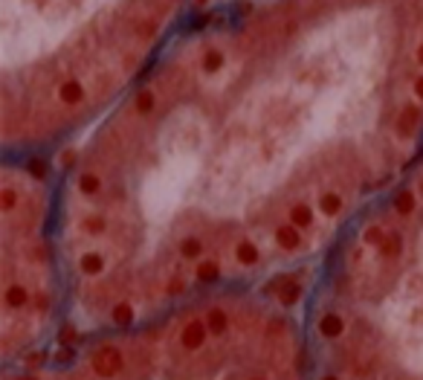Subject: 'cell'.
Instances as JSON below:
<instances>
[{"instance_id":"obj_1","label":"cell","mask_w":423,"mask_h":380,"mask_svg":"<svg viewBox=\"0 0 423 380\" xmlns=\"http://www.w3.org/2000/svg\"><path fill=\"white\" fill-rule=\"evenodd\" d=\"M284 12L299 18L301 23H310V21H316L322 15L325 6L319 3V0H284Z\"/></svg>"},{"instance_id":"obj_2","label":"cell","mask_w":423,"mask_h":380,"mask_svg":"<svg viewBox=\"0 0 423 380\" xmlns=\"http://www.w3.org/2000/svg\"><path fill=\"white\" fill-rule=\"evenodd\" d=\"M415 61L423 67V41H420V44H418V49H415Z\"/></svg>"},{"instance_id":"obj_3","label":"cell","mask_w":423,"mask_h":380,"mask_svg":"<svg viewBox=\"0 0 423 380\" xmlns=\"http://www.w3.org/2000/svg\"><path fill=\"white\" fill-rule=\"evenodd\" d=\"M212 3V0H194V6H201V9H206Z\"/></svg>"},{"instance_id":"obj_4","label":"cell","mask_w":423,"mask_h":380,"mask_svg":"<svg viewBox=\"0 0 423 380\" xmlns=\"http://www.w3.org/2000/svg\"><path fill=\"white\" fill-rule=\"evenodd\" d=\"M171 3H177V0H171Z\"/></svg>"}]
</instances>
